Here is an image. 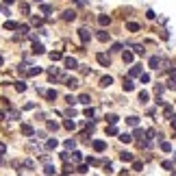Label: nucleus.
<instances>
[{"mask_svg":"<svg viewBox=\"0 0 176 176\" xmlns=\"http://www.w3.org/2000/svg\"><path fill=\"white\" fill-rule=\"evenodd\" d=\"M63 63H65V68H68V70H74V68H78V61L74 59V57H65V59H63Z\"/></svg>","mask_w":176,"mask_h":176,"instance_id":"nucleus-1","label":"nucleus"},{"mask_svg":"<svg viewBox=\"0 0 176 176\" xmlns=\"http://www.w3.org/2000/svg\"><path fill=\"white\" fill-rule=\"evenodd\" d=\"M96 59H98V63H100V65H105V68H109V65H111V59L107 57V54H102V52H100V54H96Z\"/></svg>","mask_w":176,"mask_h":176,"instance_id":"nucleus-2","label":"nucleus"},{"mask_svg":"<svg viewBox=\"0 0 176 176\" xmlns=\"http://www.w3.org/2000/svg\"><path fill=\"white\" fill-rule=\"evenodd\" d=\"M78 37H80V41H83V44H87V41L91 39V33H89L87 29H80V31H78Z\"/></svg>","mask_w":176,"mask_h":176,"instance_id":"nucleus-3","label":"nucleus"},{"mask_svg":"<svg viewBox=\"0 0 176 176\" xmlns=\"http://www.w3.org/2000/svg\"><path fill=\"white\" fill-rule=\"evenodd\" d=\"M91 146H94V150H96V152H102V150H105V148H107V144H105L102 139H96V141H94V144H91Z\"/></svg>","mask_w":176,"mask_h":176,"instance_id":"nucleus-4","label":"nucleus"},{"mask_svg":"<svg viewBox=\"0 0 176 176\" xmlns=\"http://www.w3.org/2000/svg\"><path fill=\"white\" fill-rule=\"evenodd\" d=\"M20 131H22V135L31 137V135H33V126H31V124H22V126H20Z\"/></svg>","mask_w":176,"mask_h":176,"instance_id":"nucleus-5","label":"nucleus"},{"mask_svg":"<svg viewBox=\"0 0 176 176\" xmlns=\"http://www.w3.org/2000/svg\"><path fill=\"white\" fill-rule=\"evenodd\" d=\"M74 17H76V11H72V9H68L65 13H63V20L65 22H70V20H74Z\"/></svg>","mask_w":176,"mask_h":176,"instance_id":"nucleus-6","label":"nucleus"},{"mask_svg":"<svg viewBox=\"0 0 176 176\" xmlns=\"http://www.w3.org/2000/svg\"><path fill=\"white\" fill-rule=\"evenodd\" d=\"M33 52H35V54H44L46 50H44V46H41V44H37V41H35V44H33Z\"/></svg>","mask_w":176,"mask_h":176,"instance_id":"nucleus-7","label":"nucleus"},{"mask_svg":"<svg viewBox=\"0 0 176 176\" xmlns=\"http://www.w3.org/2000/svg\"><path fill=\"white\" fill-rule=\"evenodd\" d=\"M98 22L102 24V26H109V24H111V17H109V15H100V17H98Z\"/></svg>","mask_w":176,"mask_h":176,"instance_id":"nucleus-8","label":"nucleus"},{"mask_svg":"<svg viewBox=\"0 0 176 176\" xmlns=\"http://www.w3.org/2000/svg\"><path fill=\"white\" fill-rule=\"evenodd\" d=\"M159 63H161L159 57H152V59H150V68H152V70H159Z\"/></svg>","mask_w":176,"mask_h":176,"instance_id":"nucleus-9","label":"nucleus"},{"mask_svg":"<svg viewBox=\"0 0 176 176\" xmlns=\"http://www.w3.org/2000/svg\"><path fill=\"white\" fill-rule=\"evenodd\" d=\"M131 76H141V65H133L131 68Z\"/></svg>","mask_w":176,"mask_h":176,"instance_id":"nucleus-10","label":"nucleus"},{"mask_svg":"<svg viewBox=\"0 0 176 176\" xmlns=\"http://www.w3.org/2000/svg\"><path fill=\"white\" fill-rule=\"evenodd\" d=\"M111 83H113V78H111V76H102V78H100V85H102V87H109Z\"/></svg>","mask_w":176,"mask_h":176,"instance_id":"nucleus-11","label":"nucleus"},{"mask_svg":"<svg viewBox=\"0 0 176 176\" xmlns=\"http://www.w3.org/2000/svg\"><path fill=\"white\" fill-rule=\"evenodd\" d=\"M78 102H83V105H89V102H91V98H89L87 94H80V96H78Z\"/></svg>","mask_w":176,"mask_h":176,"instance_id":"nucleus-12","label":"nucleus"},{"mask_svg":"<svg viewBox=\"0 0 176 176\" xmlns=\"http://www.w3.org/2000/svg\"><path fill=\"white\" fill-rule=\"evenodd\" d=\"M98 39L100 41H109V33L107 31H98Z\"/></svg>","mask_w":176,"mask_h":176,"instance_id":"nucleus-13","label":"nucleus"},{"mask_svg":"<svg viewBox=\"0 0 176 176\" xmlns=\"http://www.w3.org/2000/svg\"><path fill=\"white\" fill-rule=\"evenodd\" d=\"M65 85L74 89V87H78V80H76V78H65Z\"/></svg>","mask_w":176,"mask_h":176,"instance_id":"nucleus-14","label":"nucleus"},{"mask_svg":"<svg viewBox=\"0 0 176 176\" xmlns=\"http://www.w3.org/2000/svg\"><path fill=\"white\" fill-rule=\"evenodd\" d=\"M120 159H122V161H133V152H122Z\"/></svg>","mask_w":176,"mask_h":176,"instance_id":"nucleus-15","label":"nucleus"},{"mask_svg":"<svg viewBox=\"0 0 176 176\" xmlns=\"http://www.w3.org/2000/svg\"><path fill=\"white\" fill-rule=\"evenodd\" d=\"M122 59H124L126 63H131V61H133V52H128V50H124V54H122Z\"/></svg>","mask_w":176,"mask_h":176,"instance_id":"nucleus-16","label":"nucleus"},{"mask_svg":"<svg viewBox=\"0 0 176 176\" xmlns=\"http://www.w3.org/2000/svg\"><path fill=\"white\" fill-rule=\"evenodd\" d=\"M63 126H65L68 131H74V128H76V124H74L72 120H65V122H63Z\"/></svg>","mask_w":176,"mask_h":176,"instance_id":"nucleus-17","label":"nucleus"},{"mask_svg":"<svg viewBox=\"0 0 176 176\" xmlns=\"http://www.w3.org/2000/svg\"><path fill=\"white\" fill-rule=\"evenodd\" d=\"M124 89H126V91H133V89H135L133 80H128V78H126V80H124Z\"/></svg>","mask_w":176,"mask_h":176,"instance_id":"nucleus-18","label":"nucleus"},{"mask_svg":"<svg viewBox=\"0 0 176 176\" xmlns=\"http://www.w3.org/2000/svg\"><path fill=\"white\" fill-rule=\"evenodd\" d=\"M126 29L135 33V31H139V24H135V22H128V24H126Z\"/></svg>","mask_w":176,"mask_h":176,"instance_id":"nucleus-19","label":"nucleus"},{"mask_svg":"<svg viewBox=\"0 0 176 176\" xmlns=\"http://www.w3.org/2000/svg\"><path fill=\"white\" fill-rule=\"evenodd\" d=\"M50 59H52V61H61L63 54H61V52H50Z\"/></svg>","mask_w":176,"mask_h":176,"instance_id":"nucleus-20","label":"nucleus"},{"mask_svg":"<svg viewBox=\"0 0 176 176\" xmlns=\"http://www.w3.org/2000/svg\"><path fill=\"white\" fill-rule=\"evenodd\" d=\"M15 89H17V91H26V83H24V80L15 83Z\"/></svg>","mask_w":176,"mask_h":176,"instance_id":"nucleus-21","label":"nucleus"},{"mask_svg":"<svg viewBox=\"0 0 176 176\" xmlns=\"http://www.w3.org/2000/svg\"><path fill=\"white\" fill-rule=\"evenodd\" d=\"M37 74H41V68H31L29 70V76H37Z\"/></svg>","mask_w":176,"mask_h":176,"instance_id":"nucleus-22","label":"nucleus"},{"mask_svg":"<svg viewBox=\"0 0 176 176\" xmlns=\"http://www.w3.org/2000/svg\"><path fill=\"white\" fill-rule=\"evenodd\" d=\"M46 146H48V148H50V150H54V148H57V146H59V141H57V139H48V144H46Z\"/></svg>","mask_w":176,"mask_h":176,"instance_id":"nucleus-23","label":"nucleus"},{"mask_svg":"<svg viewBox=\"0 0 176 176\" xmlns=\"http://www.w3.org/2000/svg\"><path fill=\"white\" fill-rule=\"evenodd\" d=\"M46 98H48V100H54V98H57V91H54V89L46 91Z\"/></svg>","mask_w":176,"mask_h":176,"instance_id":"nucleus-24","label":"nucleus"},{"mask_svg":"<svg viewBox=\"0 0 176 176\" xmlns=\"http://www.w3.org/2000/svg\"><path fill=\"white\" fill-rule=\"evenodd\" d=\"M161 150H163V152H170V150H172V146H170L168 141H161Z\"/></svg>","mask_w":176,"mask_h":176,"instance_id":"nucleus-25","label":"nucleus"},{"mask_svg":"<svg viewBox=\"0 0 176 176\" xmlns=\"http://www.w3.org/2000/svg\"><path fill=\"white\" fill-rule=\"evenodd\" d=\"M117 120H120L117 115H107V122L109 124H117Z\"/></svg>","mask_w":176,"mask_h":176,"instance_id":"nucleus-26","label":"nucleus"},{"mask_svg":"<svg viewBox=\"0 0 176 176\" xmlns=\"http://www.w3.org/2000/svg\"><path fill=\"white\" fill-rule=\"evenodd\" d=\"M5 29H7V31H13V29H17V24H15V22H7Z\"/></svg>","mask_w":176,"mask_h":176,"instance_id":"nucleus-27","label":"nucleus"},{"mask_svg":"<svg viewBox=\"0 0 176 176\" xmlns=\"http://www.w3.org/2000/svg\"><path fill=\"white\" fill-rule=\"evenodd\" d=\"M133 48H135V52H137V54H141V57H144V54H146V50H144V46H133Z\"/></svg>","mask_w":176,"mask_h":176,"instance_id":"nucleus-28","label":"nucleus"},{"mask_svg":"<svg viewBox=\"0 0 176 176\" xmlns=\"http://www.w3.org/2000/svg\"><path fill=\"white\" fill-rule=\"evenodd\" d=\"M85 115H87V117H94V115H96V111L91 109V107H87V109H85Z\"/></svg>","mask_w":176,"mask_h":176,"instance_id":"nucleus-29","label":"nucleus"},{"mask_svg":"<svg viewBox=\"0 0 176 176\" xmlns=\"http://www.w3.org/2000/svg\"><path fill=\"white\" fill-rule=\"evenodd\" d=\"M137 120H139V117H135V115H131V117H128V120H126V122H128V124H131V126H137Z\"/></svg>","mask_w":176,"mask_h":176,"instance_id":"nucleus-30","label":"nucleus"},{"mask_svg":"<svg viewBox=\"0 0 176 176\" xmlns=\"http://www.w3.org/2000/svg\"><path fill=\"white\" fill-rule=\"evenodd\" d=\"M44 172H46V174H48V176H52V174H54V172H57V170H54V168H52V165H46V170H44Z\"/></svg>","mask_w":176,"mask_h":176,"instance_id":"nucleus-31","label":"nucleus"},{"mask_svg":"<svg viewBox=\"0 0 176 176\" xmlns=\"http://www.w3.org/2000/svg\"><path fill=\"white\" fill-rule=\"evenodd\" d=\"M120 139H122L124 144H131V139H133V137H131V135H120Z\"/></svg>","mask_w":176,"mask_h":176,"instance_id":"nucleus-32","label":"nucleus"},{"mask_svg":"<svg viewBox=\"0 0 176 176\" xmlns=\"http://www.w3.org/2000/svg\"><path fill=\"white\" fill-rule=\"evenodd\" d=\"M133 168L139 172V170H144V163H141V161H135V163H133Z\"/></svg>","mask_w":176,"mask_h":176,"instance_id":"nucleus-33","label":"nucleus"},{"mask_svg":"<svg viewBox=\"0 0 176 176\" xmlns=\"http://www.w3.org/2000/svg\"><path fill=\"white\" fill-rule=\"evenodd\" d=\"M107 135H117V128L115 126H109L107 128Z\"/></svg>","mask_w":176,"mask_h":176,"instance_id":"nucleus-34","label":"nucleus"},{"mask_svg":"<svg viewBox=\"0 0 176 176\" xmlns=\"http://www.w3.org/2000/svg\"><path fill=\"white\" fill-rule=\"evenodd\" d=\"M57 128H59L57 122H48V131H57Z\"/></svg>","mask_w":176,"mask_h":176,"instance_id":"nucleus-35","label":"nucleus"},{"mask_svg":"<svg viewBox=\"0 0 176 176\" xmlns=\"http://www.w3.org/2000/svg\"><path fill=\"white\" fill-rule=\"evenodd\" d=\"M163 115H165V117H170V115H172V107H170V105L165 107V111H163Z\"/></svg>","mask_w":176,"mask_h":176,"instance_id":"nucleus-36","label":"nucleus"},{"mask_svg":"<svg viewBox=\"0 0 176 176\" xmlns=\"http://www.w3.org/2000/svg\"><path fill=\"white\" fill-rule=\"evenodd\" d=\"M20 11H22V13H29V5L22 2V5H20Z\"/></svg>","mask_w":176,"mask_h":176,"instance_id":"nucleus-37","label":"nucleus"},{"mask_svg":"<svg viewBox=\"0 0 176 176\" xmlns=\"http://www.w3.org/2000/svg\"><path fill=\"white\" fill-rule=\"evenodd\" d=\"M144 135H146V133L141 131V128H137V131H135V137H139V141H141V137H144Z\"/></svg>","mask_w":176,"mask_h":176,"instance_id":"nucleus-38","label":"nucleus"},{"mask_svg":"<svg viewBox=\"0 0 176 176\" xmlns=\"http://www.w3.org/2000/svg\"><path fill=\"white\" fill-rule=\"evenodd\" d=\"M146 100H148V94H146V91H141V94H139V102H146Z\"/></svg>","mask_w":176,"mask_h":176,"instance_id":"nucleus-39","label":"nucleus"},{"mask_svg":"<svg viewBox=\"0 0 176 176\" xmlns=\"http://www.w3.org/2000/svg\"><path fill=\"white\" fill-rule=\"evenodd\" d=\"M41 11H44V13H50L52 9H50V5H41Z\"/></svg>","mask_w":176,"mask_h":176,"instance_id":"nucleus-40","label":"nucleus"},{"mask_svg":"<svg viewBox=\"0 0 176 176\" xmlns=\"http://www.w3.org/2000/svg\"><path fill=\"white\" fill-rule=\"evenodd\" d=\"M154 94H156V96H161V94H163V87H161V85H156V87H154Z\"/></svg>","mask_w":176,"mask_h":176,"instance_id":"nucleus-41","label":"nucleus"},{"mask_svg":"<svg viewBox=\"0 0 176 176\" xmlns=\"http://www.w3.org/2000/svg\"><path fill=\"white\" fill-rule=\"evenodd\" d=\"M24 168H26V170H33L35 165H33V161H24Z\"/></svg>","mask_w":176,"mask_h":176,"instance_id":"nucleus-42","label":"nucleus"},{"mask_svg":"<svg viewBox=\"0 0 176 176\" xmlns=\"http://www.w3.org/2000/svg\"><path fill=\"white\" fill-rule=\"evenodd\" d=\"M41 22H44L41 17H33V24H35V26H41Z\"/></svg>","mask_w":176,"mask_h":176,"instance_id":"nucleus-43","label":"nucleus"},{"mask_svg":"<svg viewBox=\"0 0 176 176\" xmlns=\"http://www.w3.org/2000/svg\"><path fill=\"white\" fill-rule=\"evenodd\" d=\"M5 152H7V146H5V144H0V159H2V154H5Z\"/></svg>","mask_w":176,"mask_h":176,"instance_id":"nucleus-44","label":"nucleus"},{"mask_svg":"<svg viewBox=\"0 0 176 176\" xmlns=\"http://www.w3.org/2000/svg\"><path fill=\"white\" fill-rule=\"evenodd\" d=\"M168 87H170V89H176V80H174V78L168 80Z\"/></svg>","mask_w":176,"mask_h":176,"instance_id":"nucleus-45","label":"nucleus"},{"mask_svg":"<svg viewBox=\"0 0 176 176\" xmlns=\"http://www.w3.org/2000/svg\"><path fill=\"white\" fill-rule=\"evenodd\" d=\"M17 31H20V33H26V31H29V26L22 24V26H17Z\"/></svg>","mask_w":176,"mask_h":176,"instance_id":"nucleus-46","label":"nucleus"},{"mask_svg":"<svg viewBox=\"0 0 176 176\" xmlns=\"http://www.w3.org/2000/svg\"><path fill=\"white\" fill-rule=\"evenodd\" d=\"M113 52H117V50H122V44H113V48H111Z\"/></svg>","mask_w":176,"mask_h":176,"instance_id":"nucleus-47","label":"nucleus"},{"mask_svg":"<svg viewBox=\"0 0 176 176\" xmlns=\"http://www.w3.org/2000/svg\"><path fill=\"white\" fill-rule=\"evenodd\" d=\"M72 159L74 161H80V152H72Z\"/></svg>","mask_w":176,"mask_h":176,"instance_id":"nucleus-48","label":"nucleus"},{"mask_svg":"<svg viewBox=\"0 0 176 176\" xmlns=\"http://www.w3.org/2000/svg\"><path fill=\"white\" fill-rule=\"evenodd\" d=\"M163 170H172V163L170 161H163Z\"/></svg>","mask_w":176,"mask_h":176,"instance_id":"nucleus-49","label":"nucleus"},{"mask_svg":"<svg viewBox=\"0 0 176 176\" xmlns=\"http://www.w3.org/2000/svg\"><path fill=\"white\" fill-rule=\"evenodd\" d=\"M65 148H74V139H68L65 141Z\"/></svg>","mask_w":176,"mask_h":176,"instance_id":"nucleus-50","label":"nucleus"},{"mask_svg":"<svg viewBox=\"0 0 176 176\" xmlns=\"http://www.w3.org/2000/svg\"><path fill=\"white\" fill-rule=\"evenodd\" d=\"M172 128L176 131V117H172Z\"/></svg>","mask_w":176,"mask_h":176,"instance_id":"nucleus-51","label":"nucleus"},{"mask_svg":"<svg viewBox=\"0 0 176 176\" xmlns=\"http://www.w3.org/2000/svg\"><path fill=\"white\" fill-rule=\"evenodd\" d=\"M7 117V113H5V111H0V120H5Z\"/></svg>","mask_w":176,"mask_h":176,"instance_id":"nucleus-52","label":"nucleus"},{"mask_svg":"<svg viewBox=\"0 0 176 176\" xmlns=\"http://www.w3.org/2000/svg\"><path fill=\"white\" fill-rule=\"evenodd\" d=\"M5 2H7V5H13V2H15V0H5Z\"/></svg>","mask_w":176,"mask_h":176,"instance_id":"nucleus-53","label":"nucleus"},{"mask_svg":"<svg viewBox=\"0 0 176 176\" xmlns=\"http://www.w3.org/2000/svg\"><path fill=\"white\" fill-rule=\"evenodd\" d=\"M0 65H2V57H0Z\"/></svg>","mask_w":176,"mask_h":176,"instance_id":"nucleus-54","label":"nucleus"},{"mask_svg":"<svg viewBox=\"0 0 176 176\" xmlns=\"http://www.w3.org/2000/svg\"><path fill=\"white\" fill-rule=\"evenodd\" d=\"M35 2H41V0H35Z\"/></svg>","mask_w":176,"mask_h":176,"instance_id":"nucleus-55","label":"nucleus"},{"mask_svg":"<svg viewBox=\"0 0 176 176\" xmlns=\"http://www.w3.org/2000/svg\"><path fill=\"white\" fill-rule=\"evenodd\" d=\"M0 11H2V7H0Z\"/></svg>","mask_w":176,"mask_h":176,"instance_id":"nucleus-56","label":"nucleus"}]
</instances>
